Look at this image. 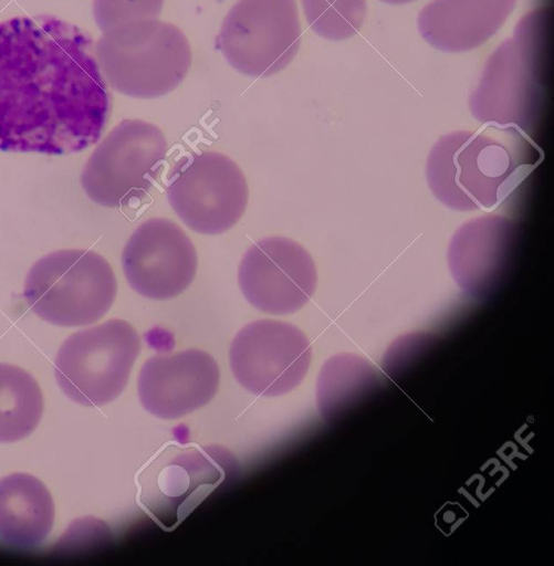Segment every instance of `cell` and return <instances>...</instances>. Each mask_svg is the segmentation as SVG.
<instances>
[{
	"mask_svg": "<svg viewBox=\"0 0 554 566\" xmlns=\"http://www.w3.org/2000/svg\"><path fill=\"white\" fill-rule=\"evenodd\" d=\"M43 410V394L34 377L19 366L0 363V442L27 438Z\"/></svg>",
	"mask_w": 554,
	"mask_h": 566,
	"instance_id": "18",
	"label": "cell"
},
{
	"mask_svg": "<svg viewBox=\"0 0 554 566\" xmlns=\"http://www.w3.org/2000/svg\"><path fill=\"white\" fill-rule=\"evenodd\" d=\"M310 28L320 36L342 41L360 30L366 14V0H301Z\"/></svg>",
	"mask_w": 554,
	"mask_h": 566,
	"instance_id": "20",
	"label": "cell"
},
{
	"mask_svg": "<svg viewBox=\"0 0 554 566\" xmlns=\"http://www.w3.org/2000/svg\"><path fill=\"white\" fill-rule=\"evenodd\" d=\"M219 385L216 359L197 348L154 355L145 360L137 377L143 408L160 419H177L205 407Z\"/></svg>",
	"mask_w": 554,
	"mask_h": 566,
	"instance_id": "14",
	"label": "cell"
},
{
	"mask_svg": "<svg viewBox=\"0 0 554 566\" xmlns=\"http://www.w3.org/2000/svg\"><path fill=\"white\" fill-rule=\"evenodd\" d=\"M94 54L112 88L135 98H156L177 88L191 65V48L175 24L138 19L97 40Z\"/></svg>",
	"mask_w": 554,
	"mask_h": 566,
	"instance_id": "4",
	"label": "cell"
},
{
	"mask_svg": "<svg viewBox=\"0 0 554 566\" xmlns=\"http://www.w3.org/2000/svg\"><path fill=\"white\" fill-rule=\"evenodd\" d=\"M522 142H502L473 130L441 136L426 161L432 195L457 211L492 209L530 174Z\"/></svg>",
	"mask_w": 554,
	"mask_h": 566,
	"instance_id": "3",
	"label": "cell"
},
{
	"mask_svg": "<svg viewBox=\"0 0 554 566\" xmlns=\"http://www.w3.org/2000/svg\"><path fill=\"white\" fill-rule=\"evenodd\" d=\"M238 283L245 300L271 315L301 310L317 286V270L310 252L285 237H268L243 254Z\"/></svg>",
	"mask_w": 554,
	"mask_h": 566,
	"instance_id": "12",
	"label": "cell"
},
{
	"mask_svg": "<svg viewBox=\"0 0 554 566\" xmlns=\"http://www.w3.org/2000/svg\"><path fill=\"white\" fill-rule=\"evenodd\" d=\"M552 55V11L523 15L513 35L489 56L469 96L475 119L504 130H527L537 120L547 87Z\"/></svg>",
	"mask_w": 554,
	"mask_h": 566,
	"instance_id": "2",
	"label": "cell"
},
{
	"mask_svg": "<svg viewBox=\"0 0 554 566\" xmlns=\"http://www.w3.org/2000/svg\"><path fill=\"white\" fill-rule=\"evenodd\" d=\"M515 3L516 0H432L418 14V31L437 50L468 52L501 29Z\"/></svg>",
	"mask_w": 554,
	"mask_h": 566,
	"instance_id": "16",
	"label": "cell"
},
{
	"mask_svg": "<svg viewBox=\"0 0 554 566\" xmlns=\"http://www.w3.org/2000/svg\"><path fill=\"white\" fill-rule=\"evenodd\" d=\"M117 280L111 264L92 250L50 252L29 270L23 296L41 319L77 327L101 319L113 305Z\"/></svg>",
	"mask_w": 554,
	"mask_h": 566,
	"instance_id": "5",
	"label": "cell"
},
{
	"mask_svg": "<svg viewBox=\"0 0 554 566\" xmlns=\"http://www.w3.org/2000/svg\"><path fill=\"white\" fill-rule=\"evenodd\" d=\"M301 33L295 0H238L223 19L217 44L236 71L264 78L292 62Z\"/></svg>",
	"mask_w": 554,
	"mask_h": 566,
	"instance_id": "9",
	"label": "cell"
},
{
	"mask_svg": "<svg viewBox=\"0 0 554 566\" xmlns=\"http://www.w3.org/2000/svg\"><path fill=\"white\" fill-rule=\"evenodd\" d=\"M166 195L189 229L212 235L228 231L241 219L249 190L242 170L230 157L206 150L176 163Z\"/></svg>",
	"mask_w": 554,
	"mask_h": 566,
	"instance_id": "10",
	"label": "cell"
},
{
	"mask_svg": "<svg viewBox=\"0 0 554 566\" xmlns=\"http://www.w3.org/2000/svg\"><path fill=\"white\" fill-rule=\"evenodd\" d=\"M369 365L360 357L342 354L325 361L316 382L317 408L325 420L335 418L356 398L372 374L354 377Z\"/></svg>",
	"mask_w": 554,
	"mask_h": 566,
	"instance_id": "19",
	"label": "cell"
},
{
	"mask_svg": "<svg viewBox=\"0 0 554 566\" xmlns=\"http://www.w3.org/2000/svg\"><path fill=\"white\" fill-rule=\"evenodd\" d=\"M164 0H93V17L103 32L132 20L157 19Z\"/></svg>",
	"mask_w": 554,
	"mask_h": 566,
	"instance_id": "21",
	"label": "cell"
},
{
	"mask_svg": "<svg viewBox=\"0 0 554 566\" xmlns=\"http://www.w3.org/2000/svg\"><path fill=\"white\" fill-rule=\"evenodd\" d=\"M197 252L186 232L174 221L151 218L129 237L122 253V268L139 295L164 301L185 292L197 272Z\"/></svg>",
	"mask_w": 554,
	"mask_h": 566,
	"instance_id": "13",
	"label": "cell"
},
{
	"mask_svg": "<svg viewBox=\"0 0 554 566\" xmlns=\"http://www.w3.org/2000/svg\"><path fill=\"white\" fill-rule=\"evenodd\" d=\"M312 359L306 335L295 325L276 319H258L234 336L230 368L236 380L253 395L283 396L304 379Z\"/></svg>",
	"mask_w": 554,
	"mask_h": 566,
	"instance_id": "11",
	"label": "cell"
},
{
	"mask_svg": "<svg viewBox=\"0 0 554 566\" xmlns=\"http://www.w3.org/2000/svg\"><path fill=\"white\" fill-rule=\"evenodd\" d=\"M53 522L54 502L41 480L21 472L0 479V539L13 547H35Z\"/></svg>",
	"mask_w": 554,
	"mask_h": 566,
	"instance_id": "17",
	"label": "cell"
},
{
	"mask_svg": "<svg viewBox=\"0 0 554 566\" xmlns=\"http://www.w3.org/2000/svg\"><path fill=\"white\" fill-rule=\"evenodd\" d=\"M237 469V459L223 447L169 444L138 472V503L170 531Z\"/></svg>",
	"mask_w": 554,
	"mask_h": 566,
	"instance_id": "7",
	"label": "cell"
},
{
	"mask_svg": "<svg viewBox=\"0 0 554 566\" xmlns=\"http://www.w3.org/2000/svg\"><path fill=\"white\" fill-rule=\"evenodd\" d=\"M385 3H389V4H405V3H409V2H412L415 0H380Z\"/></svg>",
	"mask_w": 554,
	"mask_h": 566,
	"instance_id": "22",
	"label": "cell"
},
{
	"mask_svg": "<svg viewBox=\"0 0 554 566\" xmlns=\"http://www.w3.org/2000/svg\"><path fill=\"white\" fill-rule=\"evenodd\" d=\"M519 229L509 218L487 214L464 222L447 252L450 273L467 295L485 298L501 286L512 266Z\"/></svg>",
	"mask_w": 554,
	"mask_h": 566,
	"instance_id": "15",
	"label": "cell"
},
{
	"mask_svg": "<svg viewBox=\"0 0 554 566\" xmlns=\"http://www.w3.org/2000/svg\"><path fill=\"white\" fill-rule=\"evenodd\" d=\"M140 348L137 331L121 318L75 332L56 353L55 380L72 401L104 406L126 388Z\"/></svg>",
	"mask_w": 554,
	"mask_h": 566,
	"instance_id": "6",
	"label": "cell"
},
{
	"mask_svg": "<svg viewBox=\"0 0 554 566\" xmlns=\"http://www.w3.org/2000/svg\"><path fill=\"white\" fill-rule=\"evenodd\" d=\"M167 154L161 129L142 119H123L93 150L81 174L87 197L106 208L140 200L153 188Z\"/></svg>",
	"mask_w": 554,
	"mask_h": 566,
	"instance_id": "8",
	"label": "cell"
},
{
	"mask_svg": "<svg viewBox=\"0 0 554 566\" xmlns=\"http://www.w3.org/2000/svg\"><path fill=\"white\" fill-rule=\"evenodd\" d=\"M109 108L90 35L48 15L0 23L1 151H81L97 143Z\"/></svg>",
	"mask_w": 554,
	"mask_h": 566,
	"instance_id": "1",
	"label": "cell"
}]
</instances>
